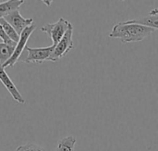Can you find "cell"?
Instances as JSON below:
<instances>
[{
  "instance_id": "cell-2",
  "label": "cell",
  "mask_w": 158,
  "mask_h": 151,
  "mask_svg": "<svg viewBox=\"0 0 158 151\" xmlns=\"http://www.w3.org/2000/svg\"><path fill=\"white\" fill-rule=\"evenodd\" d=\"M54 48H55L54 45L47 47H37V48L26 46L19 60L25 63L42 64L44 61L49 59Z\"/></svg>"
},
{
  "instance_id": "cell-14",
  "label": "cell",
  "mask_w": 158,
  "mask_h": 151,
  "mask_svg": "<svg viewBox=\"0 0 158 151\" xmlns=\"http://www.w3.org/2000/svg\"><path fill=\"white\" fill-rule=\"evenodd\" d=\"M0 38L3 40L4 43H6V44H17L16 42L12 41V40L6 35V33L5 32V31H4V29H3V27H2L1 24H0Z\"/></svg>"
},
{
  "instance_id": "cell-3",
  "label": "cell",
  "mask_w": 158,
  "mask_h": 151,
  "mask_svg": "<svg viewBox=\"0 0 158 151\" xmlns=\"http://www.w3.org/2000/svg\"><path fill=\"white\" fill-rule=\"evenodd\" d=\"M72 35H73V26L70 23L68 31L66 32V33L64 34V36L61 38V40L58 42V44L56 45H55V48H54L48 61L56 62V61L59 60L60 58L65 57L73 48L74 45H73Z\"/></svg>"
},
{
  "instance_id": "cell-10",
  "label": "cell",
  "mask_w": 158,
  "mask_h": 151,
  "mask_svg": "<svg viewBox=\"0 0 158 151\" xmlns=\"http://www.w3.org/2000/svg\"><path fill=\"white\" fill-rule=\"evenodd\" d=\"M17 44H6L0 43V63L3 65L13 55Z\"/></svg>"
},
{
  "instance_id": "cell-16",
  "label": "cell",
  "mask_w": 158,
  "mask_h": 151,
  "mask_svg": "<svg viewBox=\"0 0 158 151\" xmlns=\"http://www.w3.org/2000/svg\"><path fill=\"white\" fill-rule=\"evenodd\" d=\"M156 13H158V6L156 7V8H154V9H152L150 11V14H156Z\"/></svg>"
},
{
  "instance_id": "cell-12",
  "label": "cell",
  "mask_w": 158,
  "mask_h": 151,
  "mask_svg": "<svg viewBox=\"0 0 158 151\" xmlns=\"http://www.w3.org/2000/svg\"><path fill=\"white\" fill-rule=\"evenodd\" d=\"M0 24L2 25L5 32L6 33V35L14 42L18 43L19 40V34L16 32V30L5 19V18H0Z\"/></svg>"
},
{
  "instance_id": "cell-9",
  "label": "cell",
  "mask_w": 158,
  "mask_h": 151,
  "mask_svg": "<svg viewBox=\"0 0 158 151\" xmlns=\"http://www.w3.org/2000/svg\"><path fill=\"white\" fill-rule=\"evenodd\" d=\"M126 22L137 23V24H141V25H144L147 27L154 28L156 30V29H158V13L150 14L149 16H146V17L130 19V20H127Z\"/></svg>"
},
{
  "instance_id": "cell-7",
  "label": "cell",
  "mask_w": 158,
  "mask_h": 151,
  "mask_svg": "<svg viewBox=\"0 0 158 151\" xmlns=\"http://www.w3.org/2000/svg\"><path fill=\"white\" fill-rule=\"evenodd\" d=\"M0 82L6 88L8 93L11 95V97L17 103H19V104L25 103V99L23 98V97L21 96V94L19 93V91L16 87L14 83L12 82V80L9 78L8 74L6 72L5 68L3 67V65L1 63H0Z\"/></svg>"
},
{
  "instance_id": "cell-4",
  "label": "cell",
  "mask_w": 158,
  "mask_h": 151,
  "mask_svg": "<svg viewBox=\"0 0 158 151\" xmlns=\"http://www.w3.org/2000/svg\"><path fill=\"white\" fill-rule=\"evenodd\" d=\"M35 29H36V25L33 24V23L31 26L24 29V31L19 35V40L16 45V47H15V50H14V53H13L12 57L3 64L4 68L13 67L17 63V61H19L20 56L22 55V53H23V51H24V49L26 47V44H27V42L29 40V38L31 37L32 32L35 31Z\"/></svg>"
},
{
  "instance_id": "cell-13",
  "label": "cell",
  "mask_w": 158,
  "mask_h": 151,
  "mask_svg": "<svg viewBox=\"0 0 158 151\" xmlns=\"http://www.w3.org/2000/svg\"><path fill=\"white\" fill-rule=\"evenodd\" d=\"M15 151H45L43 148L35 145V144H25L22 146H19L16 149Z\"/></svg>"
},
{
  "instance_id": "cell-17",
  "label": "cell",
  "mask_w": 158,
  "mask_h": 151,
  "mask_svg": "<svg viewBox=\"0 0 158 151\" xmlns=\"http://www.w3.org/2000/svg\"><path fill=\"white\" fill-rule=\"evenodd\" d=\"M6 1H7V0H0V4H1V3H4V2H6Z\"/></svg>"
},
{
  "instance_id": "cell-5",
  "label": "cell",
  "mask_w": 158,
  "mask_h": 151,
  "mask_svg": "<svg viewBox=\"0 0 158 151\" xmlns=\"http://www.w3.org/2000/svg\"><path fill=\"white\" fill-rule=\"evenodd\" d=\"M69 24L70 22L69 20L65 19L64 18H60L55 23H47L44 26H43L41 28V31L46 32L52 39L53 45H56L58 42L61 40V38L64 36L66 32L68 31Z\"/></svg>"
},
{
  "instance_id": "cell-11",
  "label": "cell",
  "mask_w": 158,
  "mask_h": 151,
  "mask_svg": "<svg viewBox=\"0 0 158 151\" xmlns=\"http://www.w3.org/2000/svg\"><path fill=\"white\" fill-rule=\"evenodd\" d=\"M77 139L73 136H69L58 141L56 151H74Z\"/></svg>"
},
{
  "instance_id": "cell-8",
  "label": "cell",
  "mask_w": 158,
  "mask_h": 151,
  "mask_svg": "<svg viewBox=\"0 0 158 151\" xmlns=\"http://www.w3.org/2000/svg\"><path fill=\"white\" fill-rule=\"evenodd\" d=\"M24 3V0H7L0 4V18H5L12 11L17 10Z\"/></svg>"
},
{
  "instance_id": "cell-6",
  "label": "cell",
  "mask_w": 158,
  "mask_h": 151,
  "mask_svg": "<svg viewBox=\"0 0 158 151\" xmlns=\"http://www.w3.org/2000/svg\"><path fill=\"white\" fill-rule=\"evenodd\" d=\"M5 19L16 30V32L20 35L21 32L24 31L25 28L31 26L33 23V19L30 18V19H25L23 18L19 9L12 11L10 14H8L7 16L5 17Z\"/></svg>"
},
{
  "instance_id": "cell-15",
  "label": "cell",
  "mask_w": 158,
  "mask_h": 151,
  "mask_svg": "<svg viewBox=\"0 0 158 151\" xmlns=\"http://www.w3.org/2000/svg\"><path fill=\"white\" fill-rule=\"evenodd\" d=\"M41 1H42L44 4H45L47 6H51V4L53 3V1H54V0H41Z\"/></svg>"
},
{
  "instance_id": "cell-1",
  "label": "cell",
  "mask_w": 158,
  "mask_h": 151,
  "mask_svg": "<svg viewBox=\"0 0 158 151\" xmlns=\"http://www.w3.org/2000/svg\"><path fill=\"white\" fill-rule=\"evenodd\" d=\"M155 32L154 28L147 27L144 25L130 22H119L116 24L111 32L109 33L110 38L119 39L122 43H136L142 42Z\"/></svg>"
}]
</instances>
